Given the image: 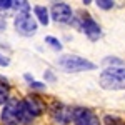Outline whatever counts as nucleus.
<instances>
[{
  "label": "nucleus",
  "mask_w": 125,
  "mask_h": 125,
  "mask_svg": "<svg viewBox=\"0 0 125 125\" xmlns=\"http://www.w3.org/2000/svg\"><path fill=\"white\" fill-rule=\"evenodd\" d=\"M33 12H35V15H37V19H39V22L42 25H48L50 19H48V10L45 7L37 5V7H33Z\"/></svg>",
  "instance_id": "obj_10"
},
{
  "label": "nucleus",
  "mask_w": 125,
  "mask_h": 125,
  "mask_svg": "<svg viewBox=\"0 0 125 125\" xmlns=\"http://www.w3.org/2000/svg\"><path fill=\"white\" fill-rule=\"evenodd\" d=\"M30 87H33V88H39V90H43V88H45V83H40V82H37V80H33V82L30 83Z\"/></svg>",
  "instance_id": "obj_17"
},
{
  "label": "nucleus",
  "mask_w": 125,
  "mask_h": 125,
  "mask_svg": "<svg viewBox=\"0 0 125 125\" xmlns=\"http://www.w3.org/2000/svg\"><path fill=\"white\" fill-rule=\"evenodd\" d=\"M58 67L63 72H87V70H95V63L90 60H85L77 55H63L58 58Z\"/></svg>",
  "instance_id": "obj_3"
},
{
  "label": "nucleus",
  "mask_w": 125,
  "mask_h": 125,
  "mask_svg": "<svg viewBox=\"0 0 125 125\" xmlns=\"http://www.w3.org/2000/svg\"><path fill=\"white\" fill-rule=\"evenodd\" d=\"M3 27H5V23H3V22L0 20V29H3Z\"/></svg>",
  "instance_id": "obj_20"
},
{
  "label": "nucleus",
  "mask_w": 125,
  "mask_h": 125,
  "mask_svg": "<svg viewBox=\"0 0 125 125\" xmlns=\"http://www.w3.org/2000/svg\"><path fill=\"white\" fill-rule=\"evenodd\" d=\"M13 25H15V30L23 37H30V35H33L37 32V22L32 17L30 10L17 13L15 19H13Z\"/></svg>",
  "instance_id": "obj_4"
},
{
  "label": "nucleus",
  "mask_w": 125,
  "mask_h": 125,
  "mask_svg": "<svg viewBox=\"0 0 125 125\" xmlns=\"http://www.w3.org/2000/svg\"><path fill=\"white\" fill-rule=\"evenodd\" d=\"M100 87L105 90H125V68L108 67L100 73Z\"/></svg>",
  "instance_id": "obj_2"
},
{
  "label": "nucleus",
  "mask_w": 125,
  "mask_h": 125,
  "mask_svg": "<svg viewBox=\"0 0 125 125\" xmlns=\"http://www.w3.org/2000/svg\"><path fill=\"white\" fill-rule=\"evenodd\" d=\"M50 115L53 118V122H57V124H60V125H67V124H70V120H72V110H70L67 105L55 102L53 105L50 107Z\"/></svg>",
  "instance_id": "obj_8"
},
{
  "label": "nucleus",
  "mask_w": 125,
  "mask_h": 125,
  "mask_svg": "<svg viewBox=\"0 0 125 125\" xmlns=\"http://www.w3.org/2000/svg\"><path fill=\"white\" fill-rule=\"evenodd\" d=\"M50 13H52V19L60 23H72L73 20V12L70 9V5L63 2H55L50 9Z\"/></svg>",
  "instance_id": "obj_7"
},
{
  "label": "nucleus",
  "mask_w": 125,
  "mask_h": 125,
  "mask_svg": "<svg viewBox=\"0 0 125 125\" xmlns=\"http://www.w3.org/2000/svg\"><path fill=\"white\" fill-rule=\"evenodd\" d=\"M23 104H25V108L29 110V114L33 118L35 117H39L42 112H43V105H42V102H40L37 97H27L25 100H23Z\"/></svg>",
  "instance_id": "obj_9"
},
{
  "label": "nucleus",
  "mask_w": 125,
  "mask_h": 125,
  "mask_svg": "<svg viewBox=\"0 0 125 125\" xmlns=\"http://www.w3.org/2000/svg\"><path fill=\"white\" fill-rule=\"evenodd\" d=\"M9 85L5 82H0V105L7 104L9 102Z\"/></svg>",
  "instance_id": "obj_12"
},
{
  "label": "nucleus",
  "mask_w": 125,
  "mask_h": 125,
  "mask_svg": "<svg viewBox=\"0 0 125 125\" xmlns=\"http://www.w3.org/2000/svg\"><path fill=\"white\" fill-rule=\"evenodd\" d=\"M72 23H73L75 27H78V29L82 30L90 40H98L100 37H102V30H100V27H98V23H97L90 15H87V13H85V15H82L80 20L73 19V20H72Z\"/></svg>",
  "instance_id": "obj_5"
},
{
  "label": "nucleus",
  "mask_w": 125,
  "mask_h": 125,
  "mask_svg": "<svg viewBox=\"0 0 125 125\" xmlns=\"http://www.w3.org/2000/svg\"><path fill=\"white\" fill-rule=\"evenodd\" d=\"M0 120L3 125H19V124H32L33 117L25 108L23 100L9 98V102L5 104L2 114H0Z\"/></svg>",
  "instance_id": "obj_1"
},
{
  "label": "nucleus",
  "mask_w": 125,
  "mask_h": 125,
  "mask_svg": "<svg viewBox=\"0 0 125 125\" xmlns=\"http://www.w3.org/2000/svg\"><path fill=\"white\" fill-rule=\"evenodd\" d=\"M104 63H107V65H110V63H112V65H114V63H117V65H122L124 62H122V60H118V58H114V57H107L105 60H104Z\"/></svg>",
  "instance_id": "obj_16"
},
{
  "label": "nucleus",
  "mask_w": 125,
  "mask_h": 125,
  "mask_svg": "<svg viewBox=\"0 0 125 125\" xmlns=\"http://www.w3.org/2000/svg\"><path fill=\"white\" fill-rule=\"evenodd\" d=\"M9 13H15V10H13V0H0V17L9 15Z\"/></svg>",
  "instance_id": "obj_11"
},
{
  "label": "nucleus",
  "mask_w": 125,
  "mask_h": 125,
  "mask_svg": "<svg viewBox=\"0 0 125 125\" xmlns=\"http://www.w3.org/2000/svg\"><path fill=\"white\" fill-rule=\"evenodd\" d=\"M97 5H98L100 9H104V10H108V9L114 7V2H112V0H98Z\"/></svg>",
  "instance_id": "obj_15"
},
{
  "label": "nucleus",
  "mask_w": 125,
  "mask_h": 125,
  "mask_svg": "<svg viewBox=\"0 0 125 125\" xmlns=\"http://www.w3.org/2000/svg\"><path fill=\"white\" fill-rule=\"evenodd\" d=\"M45 78H47V80H50V82H53V80H55V75H53V73H52V72H45Z\"/></svg>",
  "instance_id": "obj_19"
},
{
  "label": "nucleus",
  "mask_w": 125,
  "mask_h": 125,
  "mask_svg": "<svg viewBox=\"0 0 125 125\" xmlns=\"http://www.w3.org/2000/svg\"><path fill=\"white\" fill-rule=\"evenodd\" d=\"M9 63H10V60H9L7 57H3V55L0 53V67H7Z\"/></svg>",
  "instance_id": "obj_18"
},
{
  "label": "nucleus",
  "mask_w": 125,
  "mask_h": 125,
  "mask_svg": "<svg viewBox=\"0 0 125 125\" xmlns=\"http://www.w3.org/2000/svg\"><path fill=\"white\" fill-rule=\"evenodd\" d=\"M72 122L73 125H100L98 117L92 110L83 107H77L72 110Z\"/></svg>",
  "instance_id": "obj_6"
},
{
  "label": "nucleus",
  "mask_w": 125,
  "mask_h": 125,
  "mask_svg": "<svg viewBox=\"0 0 125 125\" xmlns=\"http://www.w3.org/2000/svg\"><path fill=\"white\" fill-rule=\"evenodd\" d=\"M45 42L47 43H50V47L52 48H55V50H62V43H60V40L55 39V37H45Z\"/></svg>",
  "instance_id": "obj_14"
},
{
  "label": "nucleus",
  "mask_w": 125,
  "mask_h": 125,
  "mask_svg": "<svg viewBox=\"0 0 125 125\" xmlns=\"http://www.w3.org/2000/svg\"><path fill=\"white\" fill-rule=\"evenodd\" d=\"M104 124H105V125H125V122H124V120H120L118 117L105 115V118H104Z\"/></svg>",
  "instance_id": "obj_13"
}]
</instances>
